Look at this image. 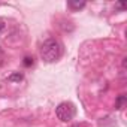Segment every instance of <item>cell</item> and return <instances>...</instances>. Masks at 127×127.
<instances>
[{
    "instance_id": "cell-1",
    "label": "cell",
    "mask_w": 127,
    "mask_h": 127,
    "mask_svg": "<svg viewBox=\"0 0 127 127\" xmlns=\"http://www.w3.org/2000/svg\"><path fill=\"white\" fill-rule=\"evenodd\" d=\"M61 55V48L60 43L55 39H46L42 46H40V57L43 61L46 63H54L55 60H58Z\"/></svg>"
},
{
    "instance_id": "cell-2",
    "label": "cell",
    "mask_w": 127,
    "mask_h": 127,
    "mask_svg": "<svg viewBox=\"0 0 127 127\" xmlns=\"http://www.w3.org/2000/svg\"><path fill=\"white\" fill-rule=\"evenodd\" d=\"M75 114H76V108H75V105L70 103V102H61V103L55 108V115H57V118H58L60 121H63V123L72 121L73 117H75Z\"/></svg>"
},
{
    "instance_id": "cell-3",
    "label": "cell",
    "mask_w": 127,
    "mask_h": 127,
    "mask_svg": "<svg viewBox=\"0 0 127 127\" xmlns=\"http://www.w3.org/2000/svg\"><path fill=\"white\" fill-rule=\"evenodd\" d=\"M126 102H127V97H126L124 94H121V96L117 99V108H118V109H123L124 105H126Z\"/></svg>"
},
{
    "instance_id": "cell-4",
    "label": "cell",
    "mask_w": 127,
    "mask_h": 127,
    "mask_svg": "<svg viewBox=\"0 0 127 127\" xmlns=\"http://www.w3.org/2000/svg\"><path fill=\"white\" fill-rule=\"evenodd\" d=\"M69 6L72 8V9H82L84 6H85V2H69Z\"/></svg>"
},
{
    "instance_id": "cell-5",
    "label": "cell",
    "mask_w": 127,
    "mask_h": 127,
    "mask_svg": "<svg viewBox=\"0 0 127 127\" xmlns=\"http://www.w3.org/2000/svg\"><path fill=\"white\" fill-rule=\"evenodd\" d=\"M21 79H23V73H20V72H15L9 76V81H12V82H20Z\"/></svg>"
},
{
    "instance_id": "cell-6",
    "label": "cell",
    "mask_w": 127,
    "mask_h": 127,
    "mask_svg": "<svg viewBox=\"0 0 127 127\" xmlns=\"http://www.w3.org/2000/svg\"><path fill=\"white\" fill-rule=\"evenodd\" d=\"M23 64L26 67H30L33 64V57H24V61H23Z\"/></svg>"
},
{
    "instance_id": "cell-7",
    "label": "cell",
    "mask_w": 127,
    "mask_h": 127,
    "mask_svg": "<svg viewBox=\"0 0 127 127\" xmlns=\"http://www.w3.org/2000/svg\"><path fill=\"white\" fill-rule=\"evenodd\" d=\"M117 6H118V8H120V9H126V5H124V3H118V5H117Z\"/></svg>"
},
{
    "instance_id": "cell-8",
    "label": "cell",
    "mask_w": 127,
    "mask_h": 127,
    "mask_svg": "<svg viewBox=\"0 0 127 127\" xmlns=\"http://www.w3.org/2000/svg\"><path fill=\"white\" fill-rule=\"evenodd\" d=\"M3 27H5V24H3V21H2V20H0V30H2Z\"/></svg>"
},
{
    "instance_id": "cell-9",
    "label": "cell",
    "mask_w": 127,
    "mask_h": 127,
    "mask_svg": "<svg viewBox=\"0 0 127 127\" xmlns=\"http://www.w3.org/2000/svg\"><path fill=\"white\" fill-rule=\"evenodd\" d=\"M3 58V52H2V49H0V60Z\"/></svg>"
}]
</instances>
